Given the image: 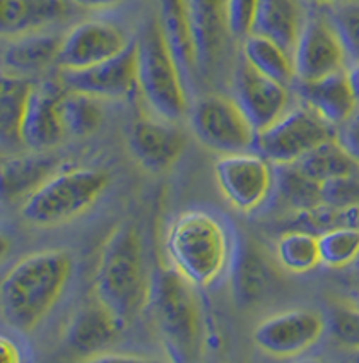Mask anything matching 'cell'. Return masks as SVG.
Returning <instances> with one entry per match:
<instances>
[{"instance_id":"6da1fadb","label":"cell","mask_w":359,"mask_h":363,"mask_svg":"<svg viewBox=\"0 0 359 363\" xmlns=\"http://www.w3.org/2000/svg\"><path fill=\"white\" fill-rule=\"evenodd\" d=\"M72 257L62 249L33 252L18 261L0 286L4 323L19 333H31L43 323L67 288Z\"/></svg>"},{"instance_id":"7a4b0ae2","label":"cell","mask_w":359,"mask_h":363,"mask_svg":"<svg viewBox=\"0 0 359 363\" xmlns=\"http://www.w3.org/2000/svg\"><path fill=\"white\" fill-rule=\"evenodd\" d=\"M93 293L118 319L129 323L151 302L152 286L144 262L140 235L132 223H122L103 242Z\"/></svg>"},{"instance_id":"3957f363","label":"cell","mask_w":359,"mask_h":363,"mask_svg":"<svg viewBox=\"0 0 359 363\" xmlns=\"http://www.w3.org/2000/svg\"><path fill=\"white\" fill-rule=\"evenodd\" d=\"M164 249L173 269L199 288L220 281L234 257V243L224 223L202 209L183 211L171 221Z\"/></svg>"},{"instance_id":"277c9868","label":"cell","mask_w":359,"mask_h":363,"mask_svg":"<svg viewBox=\"0 0 359 363\" xmlns=\"http://www.w3.org/2000/svg\"><path fill=\"white\" fill-rule=\"evenodd\" d=\"M108 185V175L94 168L55 172L21 206V216L31 226H57L93 208Z\"/></svg>"},{"instance_id":"5b68a950","label":"cell","mask_w":359,"mask_h":363,"mask_svg":"<svg viewBox=\"0 0 359 363\" xmlns=\"http://www.w3.org/2000/svg\"><path fill=\"white\" fill-rule=\"evenodd\" d=\"M137 79L154 115L175 122L187 113L183 74L168 48L158 19L151 21L137 40Z\"/></svg>"},{"instance_id":"8992f818","label":"cell","mask_w":359,"mask_h":363,"mask_svg":"<svg viewBox=\"0 0 359 363\" xmlns=\"http://www.w3.org/2000/svg\"><path fill=\"white\" fill-rule=\"evenodd\" d=\"M195 288L173 267L161 272L152 288L156 324L178 360H190L199 350L200 307Z\"/></svg>"},{"instance_id":"52a82bcc","label":"cell","mask_w":359,"mask_h":363,"mask_svg":"<svg viewBox=\"0 0 359 363\" xmlns=\"http://www.w3.org/2000/svg\"><path fill=\"white\" fill-rule=\"evenodd\" d=\"M336 135V127L303 103L280 115L267 129L257 132L253 150L272 164L296 163L313 147Z\"/></svg>"},{"instance_id":"ba28073f","label":"cell","mask_w":359,"mask_h":363,"mask_svg":"<svg viewBox=\"0 0 359 363\" xmlns=\"http://www.w3.org/2000/svg\"><path fill=\"white\" fill-rule=\"evenodd\" d=\"M192 127L209 150L233 155L253 150L257 130L233 96L207 94L192 111Z\"/></svg>"},{"instance_id":"9c48e42d","label":"cell","mask_w":359,"mask_h":363,"mask_svg":"<svg viewBox=\"0 0 359 363\" xmlns=\"http://www.w3.org/2000/svg\"><path fill=\"white\" fill-rule=\"evenodd\" d=\"M214 173L222 197L239 213L257 211L275 187L272 163L258 152L222 155L214 164Z\"/></svg>"},{"instance_id":"30bf717a","label":"cell","mask_w":359,"mask_h":363,"mask_svg":"<svg viewBox=\"0 0 359 363\" xmlns=\"http://www.w3.org/2000/svg\"><path fill=\"white\" fill-rule=\"evenodd\" d=\"M292 60L296 81H317L349 67L348 50L321 6L308 12Z\"/></svg>"},{"instance_id":"8fae6325","label":"cell","mask_w":359,"mask_h":363,"mask_svg":"<svg viewBox=\"0 0 359 363\" xmlns=\"http://www.w3.org/2000/svg\"><path fill=\"white\" fill-rule=\"evenodd\" d=\"M327 331V319L312 308H291L267 317L253 331L255 345L263 353L292 358L308 352Z\"/></svg>"},{"instance_id":"7c38bea8","label":"cell","mask_w":359,"mask_h":363,"mask_svg":"<svg viewBox=\"0 0 359 363\" xmlns=\"http://www.w3.org/2000/svg\"><path fill=\"white\" fill-rule=\"evenodd\" d=\"M59 81L65 88L89 96L118 100L139 88L137 79V41L118 55L84 69H60Z\"/></svg>"},{"instance_id":"4fadbf2b","label":"cell","mask_w":359,"mask_h":363,"mask_svg":"<svg viewBox=\"0 0 359 363\" xmlns=\"http://www.w3.org/2000/svg\"><path fill=\"white\" fill-rule=\"evenodd\" d=\"M130 45L118 24L103 19H89L76 24L62 38L60 69H84L118 55Z\"/></svg>"},{"instance_id":"5bb4252c","label":"cell","mask_w":359,"mask_h":363,"mask_svg":"<svg viewBox=\"0 0 359 363\" xmlns=\"http://www.w3.org/2000/svg\"><path fill=\"white\" fill-rule=\"evenodd\" d=\"M233 89V98L257 132L267 129L290 110V86L258 72L243 57L234 72Z\"/></svg>"},{"instance_id":"9a60e30c","label":"cell","mask_w":359,"mask_h":363,"mask_svg":"<svg viewBox=\"0 0 359 363\" xmlns=\"http://www.w3.org/2000/svg\"><path fill=\"white\" fill-rule=\"evenodd\" d=\"M65 88L62 82L35 84L21 123V143L35 151L52 150L67 135L62 122L60 101Z\"/></svg>"},{"instance_id":"2e32d148","label":"cell","mask_w":359,"mask_h":363,"mask_svg":"<svg viewBox=\"0 0 359 363\" xmlns=\"http://www.w3.org/2000/svg\"><path fill=\"white\" fill-rule=\"evenodd\" d=\"M129 144L144 168L161 172L178 162L185 150V134L159 115L140 117L132 125Z\"/></svg>"},{"instance_id":"e0dca14e","label":"cell","mask_w":359,"mask_h":363,"mask_svg":"<svg viewBox=\"0 0 359 363\" xmlns=\"http://www.w3.org/2000/svg\"><path fill=\"white\" fill-rule=\"evenodd\" d=\"M199 71L209 74L220 64L228 43L229 23L226 0H188Z\"/></svg>"},{"instance_id":"ac0fdd59","label":"cell","mask_w":359,"mask_h":363,"mask_svg":"<svg viewBox=\"0 0 359 363\" xmlns=\"http://www.w3.org/2000/svg\"><path fill=\"white\" fill-rule=\"evenodd\" d=\"M295 89L304 105L315 110L336 129L359 106L351 88L348 69L317 81H295Z\"/></svg>"},{"instance_id":"d6986e66","label":"cell","mask_w":359,"mask_h":363,"mask_svg":"<svg viewBox=\"0 0 359 363\" xmlns=\"http://www.w3.org/2000/svg\"><path fill=\"white\" fill-rule=\"evenodd\" d=\"M72 0H0V30L4 40L47 28L69 19Z\"/></svg>"},{"instance_id":"ffe728a7","label":"cell","mask_w":359,"mask_h":363,"mask_svg":"<svg viewBox=\"0 0 359 363\" xmlns=\"http://www.w3.org/2000/svg\"><path fill=\"white\" fill-rule=\"evenodd\" d=\"M123 325L125 323L122 319L94 298L93 303L84 305L74 313L67 325L65 340L74 352L96 354L105 352V348L117 340Z\"/></svg>"},{"instance_id":"44dd1931","label":"cell","mask_w":359,"mask_h":363,"mask_svg":"<svg viewBox=\"0 0 359 363\" xmlns=\"http://www.w3.org/2000/svg\"><path fill=\"white\" fill-rule=\"evenodd\" d=\"M158 21L168 48L183 74L185 82H193L200 71L192 21H190L188 0H159Z\"/></svg>"},{"instance_id":"7402d4cb","label":"cell","mask_w":359,"mask_h":363,"mask_svg":"<svg viewBox=\"0 0 359 363\" xmlns=\"http://www.w3.org/2000/svg\"><path fill=\"white\" fill-rule=\"evenodd\" d=\"M304 2L307 0H260L251 33L266 36L292 53L309 12Z\"/></svg>"},{"instance_id":"603a6c76","label":"cell","mask_w":359,"mask_h":363,"mask_svg":"<svg viewBox=\"0 0 359 363\" xmlns=\"http://www.w3.org/2000/svg\"><path fill=\"white\" fill-rule=\"evenodd\" d=\"M62 38L55 33L38 31L4 40V72L28 76L50 67L59 59Z\"/></svg>"},{"instance_id":"cb8c5ba5","label":"cell","mask_w":359,"mask_h":363,"mask_svg":"<svg viewBox=\"0 0 359 363\" xmlns=\"http://www.w3.org/2000/svg\"><path fill=\"white\" fill-rule=\"evenodd\" d=\"M231 267V281L237 303L249 307L267 295L272 284V271L255 243H243L239 249H234Z\"/></svg>"},{"instance_id":"d4e9b609","label":"cell","mask_w":359,"mask_h":363,"mask_svg":"<svg viewBox=\"0 0 359 363\" xmlns=\"http://www.w3.org/2000/svg\"><path fill=\"white\" fill-rule=\"evenodd\" d=\"M243 59L258 72L280 84L291 86L296 81L292 53L266 36L249 35L243 41Z\"/></svg>"},{"instance_id":"484cf974","label":"cell","mask_w":359,"mask_h":363,"mask_svg":"<svg viewBox=\"0 0 359 363\" xmlns=\"http://www.w3.org/2000/svg\"><path fill=\"white\" fill-rule=\"evenodd\" d=\"M296 164L308 177L320 182V184L329 179H336V177L359 172V164L346 151V147L337 139V135L313 147L303 158H300Z\"/></svg>"},{"instance_id":"4316f807","label":"cell","mask_w":359,"mask_h":363,"mask_svg":"<svg viewBox=\"0 0 359 363\" xmlns=\"http://www.w3.org/2000/svg\"><path fill=\"white\" fill-rule=\"evenodd\" d=\"M57 162L52 158H28V156H19V158L4 160L2 167V191L4 197L12 199V197L28 196L40 187L48 177H52L55 170Z\"/></svg>"},{"instance_id":"83f0119b","label":"cell","mask_w":359,"mask_h":363,"mask_svg":"<svg viewBox=\"0 0 359 363\" xmlns=\"http://www.w3.org/2000/svg\"><path fill=\"white\" fill-rule=\"evenodd\" d=\"M35 84L26 76L4 72L2 76V143L4 146L21 143V123Z\"/></svg>"},{"instance_id":"f1b7e54d","label":"cell","mask_w":359,"mask_h":363,"mask_svg":"<svg viewBox=\"0 0 359 363\" xmlns=\"http://www.w3.org/2000/svg\"><path fill=\"white\" fill-rule=\"evenodd\" d=\"M279 197L295 213L321 204V184L308 177L296 163L274 164Z\"/></svg>"},{"instance_id":"f546056e","label":"cell","mask_w":359,"mask_h":363,"mask_svg":"<svg viewBox=\"0 0 359 363\" xmlns=\"http://www.w3.org/2000/svg\"><path fill=\"white\" fill-rule=\"evenodd\" d=\"M275 255L280 266L295 274H304L320 266L319 235L290 228L275 243Z\"/></svg>"},{"instance_id":"4dcf8cb0","label":"cell","mask_w":359,"mask_h":363,"mask_svg":"<svg viewBox=\"0 0 359 363\" xmlns=\"http://www.w3.org/2000/svg\"><path fill=\"white\" fill-rule=\"evenodd\" d=\"M60 111L65 132L76 138L93 134L103 122V111L98 98L77 91H65L60 101Z\"/></svg>"},{"instance_id":"1f68e13d","label":"cell","mask_w":359,"mask_h":363,"mask_svg":"<svg viewBox=\"0 0 359 363\" xmlns=\"http://www.w3.org/2000/svg\"><path fill=\"white\" fill-rule=\"evenodd\" d=\"M290 226L315 235L342 228V226H359V204L339 208V206H330L321 202L312 209L295 213Z\"/></svg>"},{"instance_id":"d6a6232c","label":"cell","mask_w":359,"mask_h":363,"mask_svg":"<svg viewBox=\"0 0 359 363\" xmlns=\"http://www.w3.org/2000/svg\"><path fill=\"white\" fill-rule=\"evenodd\" d=\"M320 261L330 269H344L359 259V226H342L319 235Z\"/></svg>"},{"instance_id":"836d02e7","label":"cell","mask_w":359,"mask_h":363,"mask_svg":"<svg viewBox=\"0 0 359 363\" xmlns=\"http://www.w3.org/2000/svg\"><path fill=\"white\" fill-rule=\"evenodd\" d=\"M321 7L339 33L349 60L359 62V0H341Z\"/></svg>"},{"instance_id":"e575fe53","label":"cell","mask_w":359,"mask_h":363,"mask_svg":"<svg viewBox=\"0 0 359 363\" xmlns=\"http://www.w3.org/2000/svg\"><path fill=\"white\" fill-rule=\"evenodd\" d=\"M329 325L341 345L349 350L359 348V305L344 302L334 305Z\"/></svg>"},{"instance_id":"d590c367","label":"cell","mask_w":359,"mask_h":363,"mask_svg":"<svg viewBox=\"0 0 359 363\" xmlns=\"http://www.w3.org/2000/svg\"><path fill=\"white\" fill-rule=\"evenodd\" d=\"M321 202L330 206H348L359 204V172L348 175L336 177L321 182Z\"/></svg>"},{"instance_id":"8d00e7d4","label":"cell","mask_w":359,"mask_h":363,"mask_svg":"<svg viewBox=\"0 0 359 363\" xmlns=\"http://www.w3.org/2000/svg\"><path fill=\"white\" fill-rule=\"evenodd\" d=\"M258 2L260 0H226L231 35L243 40L251 35Z\"/></svg>"},{"instance_id":"74e56055","label":"cell","mask_w":359,"mask_h":363,"mask_svg":"<svg viewBox=\"0 0 359 363\" xmlns=\"http://www.w3.org/2000/svg\"><path fill=\"white\" fill-rule=\"evenodd\" d=\"M337 139L346 151L359 164V106L353 115L337 129Z\"/></svg>"},{"instance_id":"f35d334b","label":"cell","mask_w":359,"mask_h":363,"mask_svg":"<svg viewBox=\"0 0 359 363\" xmlns=\"http://www.w3.org/2000/svg\"><path fill=\"white\" fill-rule=\"evenodd\" d=\"M88 362H144L146 358L142 357H135L132 353H106V352H100L96 354H91V357L86 358Z\"/></svg>"},{"instance_id":"ab89813d","label":"cell","mask_w":359,"mask_h":363,"mask_svg":"<svg viewBox=\"0 0 359 363\" xmlns=\"http://www.w3.org/2000/svg\"><path fill=\"white\" fill-rule=\"evenodd\" d=\"M76 6L82 7V9L89 11H105L111 9V7H117L120 4H123L125 0H72Z\"/></svg>"},{"instance_id":"60d3db41","label":"cell","mask_w":359,"mask_h":363,"mask_svg":"<svg viewBox=\"0 0 359 363\" xmlns=\"http://www.w3.org/2000/svg\"><path fill=\"white\" fill-rule=\"evenodd\" d=\"M0 350H2V362H7V363L19 362V350L11 343V340H7V337H2Z\"/></svg>"},{"instance_id":"b9f144b4","label":"cell","mask_w":359,"mask_h":363,"mask_svg":"<svg viewBox=\"0 0 359 363\" xmlns=\"http://www.w3.org/2000/svg\"><path fill=\"white\" fill-rule=\"evenodd\" d=\"M348 77L351 82V88H353L354 98H356L359 105V62H353L348 67Z\"/></svg>"},{"instance_id":"7bdbcfd3","label":"cell","mask_w":359,"mask_h":363,"mask_svg":"<svg viewBox=\"0 0 359 363\" xmlns=\"http://www.w3.org/2000/svg\"><path fill=\"white\" fill-rule=\"evenodd\" d=\"M307 2H313V4H317V6H329V4L341 2V0H307Z\"/></svg>"},{"instance_id":"ee69618b","label":"cell","mask_w":359,"mask_h":363,"mask_svg":"<svg viewBox=\"0 0 359 363\" xmlns=\"http://www.w3.org/2000/svg\"><path fill=\"white\" fill-rule=\"evenodd\" d=\"M351 354H353V360L354 362H359V348L351 350Z\"/></svg>"},{"instance_id":"f6af8a7d","label":"cell","mask_w":359,"mask_h":363,"mask_svg":"<svg viewBox=\"0 0 359 363\" xmlns=\"http://www.w3.org/2000/svg\"><path fill=\"white\" fill-rule=\"evenodd\" d=\"M358 290H359V281H358Z\"/></svg>"}]
</instances>
